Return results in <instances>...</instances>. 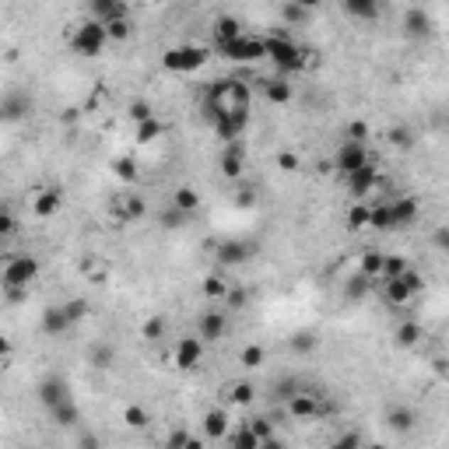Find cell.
Masks as SVG:
<instances>
[{
  "mask_svg": "<svg viewBox=\"0 0 449 449\" xmlns=\"http://www.w3.org/2000/svg\"><path fill=\"white\" fill-rule=\"evenodd\" d=\"M123 421H126L130 428H144V425H148V411L134 404V407H126V411H123Z\"/></svg>",
  "mask_w": 449,
  "mask_h": 449,
  "instance_id": "41",
  "label": "cell"
},
{
  "mask_svg": "<svg viewBox=\"0 0 449 449\" xmlns=\"http://www.w3.org/2000/svg\"><path fill=\"white\" fill-rule=\"evenodd\" d=\"M106 43H109V36H106V25H102L99 18L81 21V25L74 28V36H70V50L77 56H85V60H95V56L106 50Z\"/></svg>",
  "mask_w": 449,
  "mask_h": 449,
  "instance_id": "5",
  "label": "cell"
},
{
  "mask_svg": "<svg viewBox=\"0 0 449 449\" xmlns=\"http://www.w3.org/2000/svg\"><path fill=\"white\" fill-rule=\"evenodd\" d=\"M218 166H222V175H228V179H239V175H242V168H246V155H242V148H239L235 141H228V144H224Z\"/></svg>",
  "mask_w": 449,
  "mask_h": 449,
  "instance_id": "17",
  "label": "cell"
},
{
  "mask_svg": "<svg viewBox=\"0 0 449 449\" xmlns=\"http://www.w3.org/2000/svg\"><path fill=\"white\" fill-rule=\"evenodd\" d=\"M369 162V151H365V141H340L334 151V168L340 175H351L358 166Z\"/></svg>",
  "mask_w": 449,
  "mask_h": 449,
  "instance_id": "9",
  "label": "cell"
},
{
  "mask_svg": "<svg viewBox=\"0 0 449 449\" xmlns=\"http://www.w3.org/2000/svg\"><path fill=\"white\" fill-rule=\"evenodd\" d=\"M264 358H267V351H264L260 344H249V347H242V365H246V369H256V365H264Z\"/></svg>",
  "mask_w": 449,
  "mask_h": 449,
  "instance_id": "39",
  "label": "cell"
},
{
  "mask_svg": "<svg viewBox=\"0 0 449 449\" xmlns=\"http://www.w3.org/2000/svg\"><path fill=\"white\" fill-rule=\"evenodd\" d=\"M344 11L358 21H376L379 18V0H340Z\"/></svg>",
  "mask_w": 449,
  "mask_h": 449,
  "instance_id": "23",
  "label": "cell"
},
{
  "mask_svg": "<svg viewBox=\"0 0 449 449\" xmlns=\"http://www.w3.org/2000/svg\"><path fill=\"white\" fill-rule=\"evenodd\" d=\"M4 242H7V239H4V235H0V249H4Z\"/></svg>",
  "mask_w": 449,
  "mask_h": 449,
  "instance_id": "59",
  "label": "cell"
},
{
  "mask_svg": "<svg viewBox=\"0 0 449 449\" xmlns=\"http://www.w3.org/2000/svg\"><path fill=\"white\" fill-rule=\"evenodd\" d=\"M432 32H436V25H432V14H428L425 7H411V11L404 14V36H407V39L425 43V39H432Z\"/></svg>",
  "mask_w": 449,
  "mask_h": 449,
  "instance_id": "13",
  "label": "cell"
},
{
  "mask_svg": "<svg viewBox=\"0 0 449 449\" xmlns=\"http://www.w3.org/2000/svg\"><path fill=\"white\" fill-rule=\"evenodd\" d=\"M344 179H347L351 197H355V200H365V197H372L376 186H379V168L372 166V158H369L365 166H358L351 175H344Z\"/></svg>",
  "mask_w": 449,
  "mask_h": 449,
  "instance_id": "10",
  "label": "cell"
},
{
  "mask_svg": "<svg viewBox=\"0 0 449 449\" xmlns=\"http://www.w3.org/2000/svg\"><path fill=\"white\" fill-rule=\"evenodd\" d=\"M383 295H386V302H390V305H407L418 291L411 288V281L400 274V278H386V281H383Z\"/></svg>",
  "mask_w": 449,
  "mask_h": 449,
  "instance_id": "18",
  "label": "cell"
},
{
  "mask_svg": "<svg viewBox=\"0 0 449 449\" xmlns=\"http://www.w3.org/2000/svg\"><path fill=\"white\" fill-rule=\"evenodd\" d=\"M28 112H32V95L21 88H14L0 99V123H21Z\"/></svg>",
  "mask_w": 449,
  "mask_h": 449,
  "instance_id": "11",
  "label": "cell"
},
{
  "mask_svg": "<svg viewBox=\"0 0 449 449\" xmlns=\"http://www.w3.org/2000/svg\"><path fill=\"white\" fill-rule=\"evenodd\" d=\"M295 4H298V7H305V11H316L323 0H295Z\"/></svg>",
  "mask_w": 449,
  "mask_h": 449,
  "instance_id": "57",
  "label": "cell"
},
{
  "mask_svg": "<svg viewBox=\"0 0 449 449\" xmlns=\"http://www.w3.org/2000/svg\"><path fill=\"white\" fill-rule=\"evenodd\" d=\"M358 443H362L358 436H344V439H337L334 446H337V449H351V446H358Z\"/></svg>",
  "mask_w": 449,
  "mask_h": 449,
  "instance_id": "54",
  "label": "cell"
},
{
  "mask_svg": "<svg viewBox=\"0 0 449 449\" xmlns=\"http://www.w3.org/2000/svg\"><path fill=\"white\" fill-rule=\"evenodd\" d=\"M278 166L284 168V172H295V168H298V158H295L291 151H281V155H278Z\"/></svg>",
  "mask_w": 449,
  "mask_h": 449,
  "instance_id": "52",
  "label": "cell"
},
{
  "mask_svg": "<svg viewBox=\"0 0 449 449\" xmlns=\"http://www.w3.org/2000/svg\"><path fill=\"white\" fill-rule=\"evenodd\" d=\"M284 404H288V414H291V418H298V421L316 418V411H320V407H316V396H313L309 390H298L295 396H288Z\"/></svg>",
  "mask_w": 449,
  "mask_h": 449,
  "instance_id": "20",
  "label": "cell"
},
{
  "mask_svg": "<svg viewBox=\"0 0 449 449\" xmlns=\"http://www.w3.org/2000/svg\"><path fill=\"white\" fill-rule=\"evenodd\" d=\"M204 436H207L211 443H218V439L228 436V411H224V407H215V411L204 414Z\"/></svg>",
  "mask_w": 449,
  "mask_h": 449,
  "instance_id": "21",
  "label": "cell"
},
{
  "mask_svg": "<svg viewBox=\"0 0 449 449\" xmlns=\"http://www.w3.org/2000/svg\"><path fill=\"white\" fill-rule=\"evenodd\" d=\"M235 36H242V25H239L232 14H222V18L215 21V46H222V43L235 39Z\"/></svg>",
  "mask_w": 449,
  "mask_h": 449,
  "instance_id": "27",
  "label": "cell"
},
{
  "mask_svg": "<svg viewBox=\"0 0 449 449\" xmlns=\"http://www.w3.org/2000/svg\"><path fill=\"white\" fill-rule=\"evenodd\" d=\"M369 288H372V278H365V274L358 271L355 278L347 281V298H351V302H358V298H365V295H369Z\"/></svg>",
  "mask_w": 449,
  "mask_h": 449,
  "instance_id": "32",
  "label": "cell"
},
{
  "mask_svg": "<svg viewBox=\"0 0 449 449\" xmlns=\"http://www.w3.org/2000/svg\"><path fill=\"white\" fill-rule=\"evenodd\" d=\"M302 390L295 379H284V383H278V400H288V396H295V393Z\"/></svg>",
  "mask_w": 449,
  "mask_h": 449,
  "instance_id": "49",
  "label": "cell"
},
{
  "mask_svg": "<svg viewBox=\"0 0 449 449\" xmlns=\"http://www.w3.org/2000/svg\"><path fill=\"white\" fill-rule=\"evenodd\" d=\"M224 291H228V281H222L218 274H211V278L204 281V295L207 298H222Z\"/></svg>",
  "mask_w": 449,
  "mask_h": 449,
  "instance_id": "43",
  "label": "cell"
},
{
  "mask_svg": "<svg viewBox=\"0 0 449 449\" xmlns=\"http://www.w3.org/2000/svg\"><path fill=\"white\" fill-rule=\"evenodd\" d=\"M228 443H232V446H239V449H260V446H264V439H260V436H256L249 425H246L242 432H235Z\"/></svg>",
  "mask_w": 449,
  "mask_h": 449,
  "instance_id": "33",
  "label": "cell"
},
{
  "mask_svg": "<svg viewBox=\"0 0 449 449\" xmlns=\"http://www.w3.org/2000/svg\"><path fill=\"white\" fill-rule=\"evenodd\" d=\"M393 340H396V347H414V344L421 340V323H414V320L400 323L396 334H393Z\"/></svg>",
  "mask_w": 449,
  "mask_h": 449,
  "instance_id": "29",
  "label": "cell"
},
{
  "mask_svg": "<svg viewBox=\"0 0 449 449\" xmlns=\"http://www.w3.org/2000/svg\"><path fill=\"white\" fill-rule=\"evenodd\" d=\"M162 134H166V126H162L155 116H148V119L137 123V141H141V144H155Z\"/></svg>",
  "mask_w": 449,
  "mask_h": 449,
  "instance_id": "30",
  "label": "cell"
},
{
  "mask_svg": "<svg viewBox=\"0 0 449 449\" xmlns=\"http://www.w3.org/2000/svg\"><path fill=\"white\" fill-rule=\"evenodd\" d=\"M39 330H43L46 337H63L67 330H74V323H70V316H67L63 305H50V309H43Z\"/></svg>",
  "mask_w": 449,
  "mask_h": 449,
  "instance_id": "15",
  "label": "cell"
},
{
  "mask_svg": "<svg viewBox=\"0 0 449 449\" xmlns=\"http://www.w3.org/2000/svg\"><path fill=\"white\" fill-rule=\"evenodd\" d=\"M347 141H369V123L365 119H355L347 126Z\"/></svg>",
  "mask_w": 449,
  "mask_h": 449,
  "instance_id": "45",
  "label": "cell"
},
{
  "mask_svg": "<svg viewBox=\"0 0 449 449\" xmlns=\"http://www.w3.org/2000/svg\"><path fill=\"white\" fill-rule=\"evenodd\" d=\"M172 207H179V211H186V215H197V211H200V193H197L193 186H179V190L172 193Z\"/></svg>",
  "mask_w": 449,
  "mask_h": 449,
  "instance_id": "24",
  "label": "cell"
},
{
  "mask_svg": "<svg viewBox=\"0 0 449 449\" xmlns=\"http://www.w3.org/2000/svg\"><path fill=\"white\" fill-rule=\"evenodd\" d=\"M7 355H11V337H4V334H0V362H4Z\"/></svg>",
  "mask_w": 449,
  "mask_h": 449,
  "instance_id": "56",
  "label": "cell"
},
{
  "mask_svg": "<svg viewBox=\"0 0 449 449\" xmlns=\"http://www.w3.org/2000/svg\"><path fill=\"white\" fill-rule=\"evenodd\" d=\"M218 53L224 60H235V63H256V60H267V46H264V36H235L218 46Z\"/></svg>",
  "mask_w": 449,
  "mask_h": 449,
  "instance_id": "6",
  "label": "cell"
},
{
  "mask_svg": "<svg viewBox=\"0 0 449 449\" xmlns=\"http://www.w3.org/2000/svg\"><path fill=\"white\" fill-rule=\"evenodd\" d=\"M4 211H7V204H4V200H0V215H4Z\"/></svg>",
  "mask_w": 449,
  "mask_h": 449,
  "instance_id": "58",
  "label": "cell"
},
{
  "mask_svg": "<svg viewBox=\"0 0 449 449\" xmlns=\"http://www.w3.org/2000/svg\"><path fill=\"white\" fill-rule=\"evenodd\" d=\"M112 168H116V175H119L123 183H130V179L137 175V172H134V162H130V158H119V162H116Z\"/></svg>",
  "mask_w": 449,
  "mask_h": 449,
  "instance_id": "47",
  "label": "cell"
},
{
  "mask_svg": "<svg viewBox=\"0 0 449 449\" xmlns=\"http://www.w3.org/2000/svg\"><path fill=\"white\" fill-rule=\"evenodd\" d=\"M264 46H267V60L278 67L281 77H288V74H298V70H305V50L302 46H295L284 32H274V36H264Z\"/></svg>",
  "mask_w": 449,
  "mask_h": 449,
  "instance_id": "4",
  "label": "cell"
},
{
  "mask_svg": "<svg viewBox=\"0 0 449 449\" xmlns=\"http://www.w3.org/2000/svg\"><path fill=\"white\" fill-rule=\"evenodd\" d=\"M130 116H134V123H141V119H148V116H155V112H151L148 102H134V106H130Z\"/></svg>",
  "mask_w": 449,
  "mask_h": 449,
  "instance_id": "50",
  "label": "cell"
},
{
  "mask_svg": "<svg viewBox=\"0 0 449 449\" xmlns=\"http://www.w3.org/2000/svg\"><path fill=\"white\" fill-rule=\"evenodd\" d=\"M291 347H295V351H313V347H316V337H313V334L291 337Z\"/></svg>",
  "mask_w": 449,
  "mask_h": 449,
  "instance_id": "48",
  "label": "cell"
},
{
  "mask_svg": "<svg viewBox=\"0 0 449 449\" xmlns=\"http://www.w3.org/2000/svg\"><path fill=\"white\" fill-rule=\"evenodd\" d=\"M50 418H53L56 425H63V428H70V425H77V404L74 400H63V404H56V407H50Z\"/></svg>",
  "mask_w": 449,
  "mask_h": 449,
  "instance_id": "28",
  "label": "cell"
},
{
  "mask_svg": "<svg viewBox=\"0 0 449 449\" xmlns=\"http://www.w3.org/2000/svg\"><path fill=\"white\" fill-rule=\"evenodd\" d=\"M264 95H267V102L284 106V102H291V85H288V81L278 74L274 81H264Z\"/></svg>",
  "mask_w": 449,
  "mask_h": 449,
  "instance_id": "26",
  "label": "cell"
},
{
  "mask_svg": "<svg viewBox=\"0 0 449 449\" xmlns=\"http://www.w3.org/2000/svg\"><path fill=\"white\" fill-rule=\"evenodd\" d=\"M284 18H288V21H305V18H309V11H305V7H298L295 0H288V4H284Z\"/></svg>",
  "mask_w": 449,
  "mask_h": 449,
  "instance_id": "46",
  "label": "cell"
},
{
  "mask_svg": "<svg viewBox=\"0 0 449 449\" xmlns=\"http://www.w3.org/2000/svg\"><path fill=\"white\" fill-rule=\"evenodd\" d=\"M39 278V260L32 253H18V256H7L4 260V271H0V284L7 291V298L21 302L32 288V281Z\"/></svg>",
  "mask_w": 449,
  "mask_h": 449,
  "instance_id": "2",
  "label": "cell"
},
{
  "mask_svg": "<svg viewBox=\"0 0 449 449\" xmlns=\"http://www.w3.org/2000/svg\"><path fill=\"white\" fill-rule=\"evenodd\" d=\"M418 222V200L414 197H393L390 204L372 207L369 215V228L376 232H404Z\"/></svg>",
  "mask_w": 449,
  "mask_h": 449,
  "instance_id": "3",
  "label": "cell"
},
{
  "mask_svg": "<svg viewBox=\"0 0 449 449\" xmlns=\"http://www.w3.org/2000/svg\"><path fill=\"white\" fill-rule=\"evenodd\" d=\"M224 334H228V316L218 313V309H207V313L197 320V337H200L204 344H218Z\"/></svg>",
  "mask_w": 449,
  "mask_h": 449,
  "instance_id": "14",
  "label": "cell"
},
{
  "mask_svg": "<svg viewBox=\"0 0 449 449\" xmlns=\"http://www.w3.org/2000/svg\"><path fill=\"white\" fill-rule=\"evenodd\" d=\"M204 340L197 334H186L175 340V347H172V365L179 369V372H190V369H197L200 365V358H204Z\"/></svg>",
  "mask_w": 449,
  "mask_h": 449,
  "instance_id": "8",
  "label": "cell"
},
{
  "mask_svg": "<svg viewBox=\"0 0 449 449\" xmlns=\"http://www.w3.org/2000/svg\"><path fill=\"white\" fill-rule=\"evenodd\" d=\"M232 400H235V404H249V400H253V386H249V383H239Z\"/></svg>",
  "mask_w": 449,
  "mask_h": 449,
  "instance_id": "51",
  "label": "cell"
},
{
  "mask_svg": "<svg viewBox=\"0 0 449 449\" xmlns=\"http://www.w3.org/2000/svg\"><path fill=\"white\" fill-rule=\"evenodd\" d=\"M390 425L396 428V432H411V428H414V411H407V407H393Z\"/></svg>",
  "mask_w": 449,
  "mask_h": 449,
  "instance_id": "35",
  "label": "cell"
},
{
  "mask_svg": "<svg viewBox=\"0 0 449 449\" xmlns=\"http://www.w3.org/2000/svg\"><path fill=\"white\" fill-rule=\"evenodd\" d=\"M379 267H383V253H376V249H369L365 256H362V274L372 281H379Z\"/></svg>",
  "mask_w": 449,
  "mask_h": 449,
  "instance_id": "37",
  "label": "cell"
},
{
  "mask_svg": "<svg viewBox=\"0 0 449 449\" xmlns=\"http://www.w3.org/2000/svg\"><path fill=\"white\" fill-rule=\"evenodd\" d=\"M162 334H166V316L148 320V323H144V330H141V337H148V340H158Z\"/></svg>",
  "mask_w": 449,
  "mask_h": 449,
  "instance_id": "44",
  "label": "cell"
},
{
  "mask_svg": "<svg viewBox=\"0 0 449 449\" xmlns=\"http://www.w3.org/2000/svg\"><path fill=\"white\" fill-rule=\"evenodd\" d=\"M404 271H407V260H404V256H383V267H379V281L400 278Z\"/></svg>",
  "mask_w": 449,
  "mask_h": 449,
  "instance_id": "34",
  "label": "cell"
},
{
  "mask_svg": "<svg viewBox=\"0 0 449 449\" xmlns=\"http://www.w3.org/2000/svg\"><path fill=\"white\" fill-rule=\"evenodd\" d=\"M32 211H36L39 218H53L56 211H60V190H43V193L32 200Z\"/></svg>",
  "mask_w": 449,
  "mask_h": 449,
  "instance_id": "25",
  "label": "cell"
},
{
  "mask_svg": "<svg viewBox=\"0 0 449 449\" xmlns=\"http://www.w3.org/2000/svg\"><path fill=\"white\" fill-rule=\"evenodd\" d=\"M168 446H193V439H190L186 432H175V436L168 439Z\"/></svg>",
  "mask_w": 449,
  "mask_h": 449,
  "instance_id": "53",
  "label": "cell"
},
{
  "mask_svg": "<svg viewBox=\"0 0 449 449\" xmlns=\"http://www.w3.org/2000/svg\"><path fill=\"white\" fill-rule=\"evenodd\" d=\"M126 211H130L134 218H137V215H144V200H137V197H134V200L126 204Z\"/></svg>",
  "mask_w": 449,
  "mask_h": 449,
  "instance_id": "55",
  "label": "cell"
},
{
  "mask_svg": "<svg viewBox=\"0 0 449 449\" xmlns=\"http://www.w3.org/2000/svg\"><path fill=\"white\" fill-rule=\"evenodd\" d=\"M369 215H372V207L365 200H355V207L347 211V228H369Z\"/></svg>",
  "mask_w": 449,
  "mask_h": 449,
  "instance_id": "31",
  "label": "cell"
},
{
  "mask_svg": "<svg viewBox=\"0 0 449 449\" xmlns=\"http://www.w3.org/2000/svg\"><path fill=\"white\" fill-rule=\"evenodd\" d=\"M36 396H39V404L50 411V407H56V404L70 400V386H67V379H63V376L50 372L46 379H39V386H36Z\"/></svg>",
  "mask_w": 449,
  "mask_h": 449,
  "instance_id": "12",
  "label": "cell"
},
{
  "mask_svg": "<svg viewBox=\"0 0 449 449\" xmlns=\"http://www.w3.org/2000/svg\"><path fill=\"white\" fill-rule=\"evenodd\" d=\"M162 228H183V224L190 222V215L186 211H179V207H172V211H162Z\"/></svg>",
  "mask_w": 449,
  "mask_h": 449,
  "instance_id": "42",
  "label": "cell"
},
{
  "mask_svg": "<svg viewBox=\"0 0 449 449\" xmlns=\"http://www.w3.org/2000/svg\"><path fill=\"white\" fill-rule=\"evenodd\" d=\"M130 32H134L130 18H116V21H106V36H109V39H116V43L130 39Z\"/></svg>",
  "mask_w": 449,
  "mask_h": 449,
  "instance_id": "36",
  "label": "cell"
},
{
  "mask_svg": "<svg viewBox=\"0 0 449 449\" xmlns=\"http://www.w3.org/2000/svg\"><path fill=\"white\" fill-rule=\"evenodd\" d=\"M204 119L215 126V134L228 141H239L249 126V88L239 77H218L200 99Z\"/></svg>",
  "mask_w": 449,
  "mask_h": 449,
  "instance_id": "1",
  "label": "cell"
},
{
  "mask_svg": "<svg viewBox=\"0 0 449 449\" xmlns=\"http://www.w3.org/2000/svg\"><path fill=\"white\" fill-rule=\"evenodd\" d=\"M92 11L95 18L106 25V21H116V18H130V7L126 0H92Z\"/></svg>",
  "mask_w": 449,
  "mask_h": 449,
  "instance_id": "22",
  "label": "cell"
},
{
  "mask_svg": "<svg viewBox=\"0 0 449 449\" xmlns=\"http://www.w3.org/2000/svg\"><path fill=\"white\" fill-rule=\"evenodd\" d=\"M116 358H119V351H116L112 340H95V344L88 347V365L99 369V372H109L112 365H116Z\"/></svg>",
  "mask_w": 449,
  "mask_h": 449,
  "instance_id": "16",
  "label": "cell"
},
{
  "mask_svg": "<svg viewBox=\"0 0 449 449\" xmlns=\"http://www.w3.org/2000/svg\"><path fill=\"white\" fill-rule=\"evenodd\" d=\"M63 309H67V316H70L74 327L88 316V302H85V298H70V302H63Z\"/></svg>",
  "mask_w": 449,
  "mask_h": 449,
  "instance_id": "38",
  "label": "cell"
},
{
  "mask_svg": "<svg viewBox=\"0 0 449 449\" xmlns=\"http://www.w3.org/2000/svg\"><path fill=\"white\" fill-rule=\"evenodd\" d=\"M390 144L400 148V151H407V148L414 144V134H411L407 126H390Z\"/></svg>",
  "mask_w": 449,
  "mask_h": 449,
  "instance_id": "40",
  "label": "cell"
},
{
  "mask_svg": "<svg viewBox=\"0 0 449 449\" xmlns=\"http://www.w3.org/2000/svg\"><path fill=\"white\" fill-rule=\"evenodd\" d=\"M249 242H239V239H228V242H222L218 246V264H224V267H239V264H246L249 260Z\"/></svg>",
  "mask_w": 449,
  "mask_h": 449,
  "instance_id": "19",
  "label": "cell"
},
{
  "mask_svg": "<svg viewBox=\"0 0 449 449\" xmlns=\"http://www.w3.org/2000/svg\"><path fill=\"white\" fill-rule=\"evenodd\" d=\"M207 56L211 53L204 46H172L162 56V67L172 70V74H193V70H200L207 63Z\"/></svg>",
  "mask_w": 449,
  "mask_h": 449,
  "instance_id": "7",
  "label": "cell"
}]
</instances>
